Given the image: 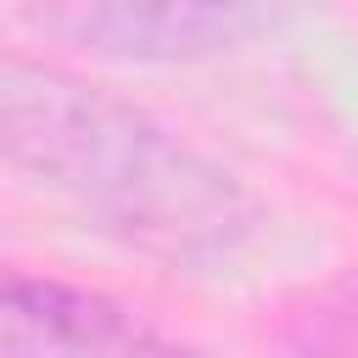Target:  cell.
I'll list each match as a JSON object with an SVG mask.
<instances>
[{
  "mask_svg": "<svg viewBox=\"0 0 358 358\" xmlns=\"http://www.w3.org/2000/svg\"><path fill=\"white\" fill-rule=\"evenodd\" d=\"M0 162L168 263H218L252 224L241 185L162 123L17 56H0Z\"/></svg>",
  "mask_w": 358,
  "mask_h": 358,
  "instance_id": "obj_1",
  "label": "cell"
},
{
  "mask_svg": "<svg viewBox=\"0 0 358 358\" xmlns=\"http://www.w3.org/2000/svg\"><path fill=\"white\" fill-rule=\"evenodd\" d=\"M291 0H28V22L112 62H196L246 45Z\"/></svg>",
  "mask_w": 358,
  "mask_h": 358,
  "instance_id": "obj_2",
  "label": "cell"
},
{
  "mask_svg": "<svg viewBox=\"0 0 358 358\" xmlns=\"http://www.w3.org/2000/svg\"><path fill=\"white\" fill-rule=\"evenodd\" d=\"M0 319H22L28 330L17 336L22 347H145L151 336L123 324L112 308L62 291V285H39V280H11L0 285Z\"/></svg>",
  "mask_w": 358,
  "mask_h": 358,
  "instance_id": "obj_3",
  "label": "cell"
}]
</instances>
